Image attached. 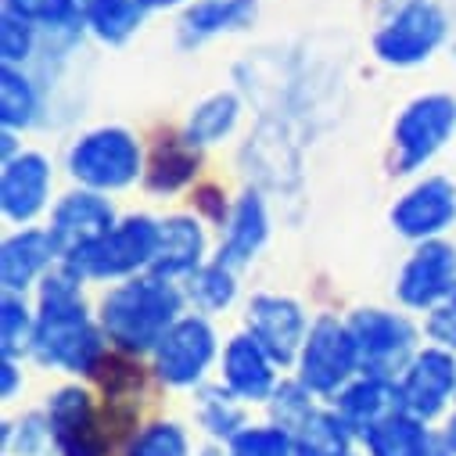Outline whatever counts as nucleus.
<instances>
[{
	"mask_svg": "<svg viewBox=\"0 0 456 456\" xmlns=\"http://www.w3.org/2000/svg\"><path fill=\"white\" fill-rule=\"evenodd\" d=\"M51 162L40 151H19L15 159L4 162V173H0V208H4V219L26 226L33 223L51 198Z\"/></svg>",
	"mask_w": 456,
	"mask_h": 456,
	"instance_id": "obj_17",
	"label": "nucleus"
},
{
	"mask_svg": "<svg viewBox=\"0 0 456 456\" xmlns=\"http://www.w3.org/2000/svg\"><path fill=\"white\" fill-rule=\"evenodd\" d=\"M449 33V22L431 0H406V4L374 33V54L385 65L413 69L428 61Z\"/></svg>",
	"mask_w": 456,
	"mask_h": 456,
	"instance_id": "obj_10",
	"label": "nucleus"
},
{
	"mask_svg": "<svg viewBox=\"0 0 456 456\" xmlns=\"http://www.w3.org/2000/svg\"><path fill=\"white\" fill-rule=\"evenodd\" d=\"M316 403H320V399H316L309 388H302L295 378H284V381L277 385L273 399L266 403V410H270V420H273V424H281V428L295 431V428L302 424V417H305Z\"/></svg>",
	"mask_w": 456,
	"mask_h": 456,
	"instance_id": "obj_36",
	"label": "nucleus"
},
{
	"mask_svg": "<svg viewBox=\"0 0 456 456\" xmlns=\"http://www.w3.org/2000/svg\"><path fill=\"white\" fill-rule=\"evenodd\" d=\"M452 410H456V406H452Z\"/></svg>",
	"mask_w": 456,
	"mask_h": 456,
	"instance_id": "obj_43",
	"label": "nucleus"
},
{
	"mask_svg": "<svg viewBox=\"0 0 456 456\" xmlns=\"http://www.w3.org/2000/svg\"><path fill=\"white\" fill-rule=\"evenodd\" d=\"M148 8L144 0H83V19L86 29L101 40V44H126L141 22H144Z\"/></svg>",
	"mask_w": 456,
	"mask_h": 456,
	"instance_id": "obj_27",
	"label": "nucleus"
},
{
	"mask_svg": "<svg viewBox=\"0 0 456 456\" xmlns=\"http://www.w3.org/2000/svg\"><path fill=\"white\" fill-rule=\"evenodd\" d=\"M219 374H223L219 385L226 392H234L245 406H266L273 399L277 385L284 381L277 360L259 346L248 330H241V334H234L231 341H226Z\"/></svg>",
	"mask_w": 456,
	"mask_h": 456,
	"instance_id": "obj_15",
	"label": "nucleus"
},
{
	"mask_svg": "<svg viewBox=\"0 0 456 456\" xmlns=\"http://www.w3.org/2000/svg\"><path fill=\"white\" fill-rule=\"evenodd\" d=\"M144 169V148L123 126H97L69 148V176L97 194L137 183Z\"/></svg>",
	"mask_w": 456,
	"mask_h": 456,
	"instance_id": "obj_5",
	"label": "nucleus"
},
{
	"mask_svg": "<svg viewBox=\"0 0 456 456\" xmlns=\"http://www.w3.org/2000/svg\"><path fill=\"white\" fill-rule=\"evenodd\" d=\"M44 413L51 420L58 456H111L116 435H111L97 395L86 385H61L47 395Z\"/></svg>",
	"mask_w": 456,
	"mask_h": 456,
	"instance_id": "obj_8",
	"label": "nucleus"
},
{
	"mask_svg": "<svg viewBox=\"0 0 456 456\" xmlns=\"http://www.w3.org/2000/svg\"><path fill=\"white\" fill-rule=\"evenodd\" d=\"M33 334H37V313L26 305L22 295L4 291V302H0V356L8 360L29 356Z\"/></svg>",
	"mask_w": 456,
	"mask_h": 456,
	"instance_id": "obj_33",
	"label": "nucleus"
},
{
	"mask_svg": "<svg viewBox=\"0 0 456 456\" xmlns=\"http://www.w3.org/2000/svg\"><path fill=\"white\" fill-rule=\"evenodd\" d=\"M183 295L194 302V309L201 316L205 313H219V309H226L238 298V270L223 266V263H205L201 270H194L187 277Z\"/></svg>",
	"mask_w": 456,
	"mask_h": 456,
	"instance_id": "obj_32",
	"label": "nucleus"
},
{
	"mask_svg": "<svg viewBox=\"0 0 456 456\" xmlns=\"http://www.w3.org/2000/svg\"><path fill=\"white\" fill-rule=\"evenodd\" d=\"M58 263H61V256H58L51 234L22 226V231L12 234L4 241V248H0V284H4V291L22 295L37 281H44Z\"/></svg>",
	"mask_w": 456,
	"mask_h": 456,
	"instance_id": "obj_20",
	"label": "nucleus"
},
{
	"mask_svg": "<svg viewBox=\"0 0 456 456\" xmlns=\"http://www.w3.org/2000/svg\"><path fill=\"white\" fill-rule=\"evenodd\" d=\"M438 442H442V435L428 420H420L406 410L392 413L388 420H381L378 428H370L360 438L363 456H431L438 449Z\"/></svg>",
	"mask_w": 456,
	"mask_h": 456,
	"instance_id": "obj_23",
	"label": "nucleus"
},
{
	"mask_svg": "<svg viewBox=\"0 0 456 456\" xmlns=\"http://www.w3.org/2000/svg\"><path fill=\"white\" fill-rule=\"evenodd\" d=\"M159 223L151 216H126L104 238L61 259L79 281H130L148 273L159 252Z\"/></svg>",
	"mask_w": 456,
	"mask_h": 456,
	"instance_id": "obj_3",
	"label": "nucleus"
},
{
	"mask_svg": "<svg viewBox=\"0 0 456 456\" xmlns=\"http://www.w3.org/2000/svg\"><path fill=\"white\" fill-rule=\"evenodd\" d=\"M238 119H241V97H238L234 90L208 94L205 101H198V104L191 108L183 141H191L194 148L219 144L223 137H231V134H234Z\"/></svg>",
	"mask_w": 456,
	"mask_h": 456,
	"instance_id": "obj_26",
	"label": "nucleus"
},
{
	"mask_svg": "<svg viewBox=\"0 0 456 456\" xmlns=\"http://www.w3.org/2000/svg\"><path fill=\"white\" fill-rule=\"evenodd\" d=\"M216 356H219V338H216V327L208 323V316L183 313L155 346L151 374L159 385H166L173 392H191V388L205 385Z\"/></svg>",
	"mask_w": 456,
	"mask_h": 456,
	"instance_id": "obj_6",
	"label": "nucleus"
},
{
	"mask_svg": "<svg viewBox=\"0 0 456 456\" xmlns=\"http://www.w3.org/2000/svg\"><path fill=\"white\" fill-rule=\"evenodd\" d=\"M40 367L69 378H97L108 363V338L83 302V281L58 263L40 281L33 353Z\"/></svg>",
	"mask_w": 456,
	"mask_h": 456,
	"instance_id": "obj_1",
	"label": "nucleus"
},
{
	"mask_svg": "<svg viewBox=\"0 0 456 456\" xmlns=\"http://www.w3.org/2000/svg\"><path fill=\"white\" fill-rule=\"evenodd\" d=\"M438 435H442V442H445V449L456 456V410L442 420V428H438Z\"/></svg>",
	"mask_w": 456,
	"mask_h": 456,
	"instance_id": "obj_40",
	"label": "nucleus"
},
{
	"mask_svg": "<svg viewBox=\"0 0 456 456\" xmlns=\"http://www.w3.org/2000/svg\"><path fill=\"white\" fill-rule=\"evenodd\" d=\"M259 19V0H194L180 19L183 47L205 44L223 33H241Z\"/></svg>",
	"mask_w": 456,
	"mask_h": 456,
	"instance_id": "obj_22",
	"label": "nucleus"
},
{
	"mask_svg": "<svg viewBox=\"0 0 456 456\" xmlns=\"http://www.w3.org/2000/svg\"><path fill=\"white\" fill-rule=\"evenodd\" d=\"M40 111V94L33 86V79L19 69V65H4L0 72V123L8 134L29 130L37 123Z\"/></svg>",
	"mask_w": 456,
	"mask_h": 456,
	"instance_id": "obj_30",
	"label": "nucleus"
},
{
	"mask_svg": "<svg viewBox=\"0 0 456 456\" xmlns=\"http://www.w3.org/2000/svg\"><path fill=\"white\" fill-rule=\"evenodd\" d=\"M123 456H194V442L180 420H148L123 442Z\"/></svg>",
	"mask_w": 456,
	"mask_h": 456,
	"instance_id": "obj_31",
	"label": "nucleus"
},
{
	"mask_svg": "<svg viewBox=\"0 0 456 456\" xmlns=\"http://www.w3.org/2000/svg\"><path fill=\"white\" fill-rule=\"evenodd\" d=\"M456 134V97L424 94L413 97L392 126V173L410 176L428 166Z\"/></svg>",
	"mask_w": 456,
	"mask_h": 456,
	"instance_id": "obj_7",
	"label": "nucleus"
},
{
	"mask_svg": "<svg viewBox=\"0 0 456 456\" xmlns=\"http://www.w3.org/2000/svg\"><path fill=\"white\" fill-rule=\"evenodd\" d=\"M330 406L341 417V424H346L356 438H363L370 428H378L381 420H388L392 413L403 410L399 381L378 378V374H360L353 385H346L330 399Z\"/></svg>",
	"mask_w": 456,
	"mask_h": 456,
	"instance_id": "obj_18",
	"label": "nucleus"
},
{
	"mask_svg": "<svg viewBox=\"0 0 456 456\" xmlns=\"http://www.w3.org/2000/svg\"><path fill=\"white\" fill-rule=\"evenodd\" d=\"M223 449L226 456H295V435L273 420H263L245 424Z\"/></svg>",
	"mask_w": 456,
	"mask_h": 456,
	"instance_id": "obj_35",
	"label": "nucleus"
},
{
	"mask_svg": "<svg viewBox=\"0 0 456 456\" xmlns=\"http://www.w3.org/2000/svg\"><path fill=\"white\" fill-rule=\"evenodd\" d=\"M452 288H456V245L435 238V241H420L403 263L395 281V298L406 309L431 313L442 302H449Z\"/></svg>",
	"mask_w": 456,
	"mask_h": 456,
	"instance_id": "obj_12",
	"label": "nucleus"
},
{
	"mask_svg": "<svg viewBox=\"0 0 456 456\" xmlns=\"http://www.w3.org/2000/svg\"><path fill=\"white\" fill-rule=\"evenodd\" d=\"M291 435H295V456H363L360 438L341 424L330 403H316Z\"/></svg>",
	"mask_w": 456,
	"mask_h": 456,
	"instance_id": "obj_24",
	"label": "nucleus"
},
{
	"mask_svg": "<svg viewBox=\"0 0 456 456\" xmlns=\"http://www.w3.org/2000/svg\"><path fill=\"white\" fill-rule=\"evenodd\" d=\"M37 40H40V29L12 12H4L0 19V58L4 65H26L37 51Z\"/></svg>",
	"mask_w": 456,
	"mask_h": 456,
	"instance_id": "obj_37",
	"label": "nucleus"
},
{
	"mask_svg": "<svg viewBox=\"0 0 456 456\" xmlns=\"http://www.w3.org/2000/svg\"><path fill=\"white\" fill-rule=\"evenodd\" d=\"M198 176V148L191 141H162L144 169V183L155 194H173Z\"/></svg>",
	"mask_w": 456,
	"mask_h": 456,
	"instance_id": "obj_28",
	"label": "nucleus"
},
{
	"mask_svg": "<svg viewBox=\"0 0 456 456\" xmlns=\"http://www.w3.org/2000/svg\"><path fill=\"white\" fill-rule=\"evenodd\" d=\"M183 298L187 295L169 277L148 270L104 291L97 305V323L119 356H151L166 330L183 316Z\"/></svg>",
	"mask_w": 456,
	"mask_h": 456,
	"instance_id": "obj_2",
	"label": "nucleus"
},
{
	"mask_svg": "<svg viewBox=\"0 0 456 456\" xmlns=\"http://www.w3.org/2000/svg\"><path fill=\"white\" fill-rule=\"evenodd\" d=\"M456 223V183L445 176H428L413 183L392 205V226L406 241H435Z\"/></svg>",
	"mask_w": 456,
	"mask_h": 456,
	"instance_id": "obj_14",
	"label": "nucleus"
},
{
	"mask_svg": "<svg viewBox=\"0 0 456 456\" xmlns=\"http://www.w3.org/2000/svg\"><path fill=\"white\" fill-rule=\"evenodd\" d=\"M116 223H119V219H116V208H111V201H108L104 194L79 187V191L65 194V198L51 208L47 234H51L58 256L69 259V256H76L79 248H86V245H94L97 238H104Z\"/></svg>",
	"mask_w": 456,
	"mask_h": 456,
	"instance_id": "obj_16",
	"label": "nucleus"
},
{
	"mask_svg": "<svg viewBox=\"0 0 456 456\" xmlns=\"http://www.w3.org/2000/svg\"><path fill=\"white\" fill-rule=\"evenodd\" d=\"M22 392V363L19 360H0V395L4 399H15Z\"/></svg>",
	"mask_w": 456,
	"mask_h": 456,
	"instance_id": "obj_39",
	"label": "nucleus"
},
{
	"mask_svg": "<svg viewBox=\"0 0 456 456\" xmlns=\"http://www.w3.org/2000/svg\"><path fill=\"white\" fill-rule=\"evenodd\" d=\"M449 302H452V305H456V288H452V295H449Z\"/></svg>",
	"mask_w": 456,
	"mask_h": 456,
	"instance_id": "obj_42",
	"label": "nucleus"
},
{
	"mask_svg": "<svg viewBox=\"0 0 456 456\" xmlns=\"http://www.w3.org/2000/svg\"><path fill=\"white\" fill-rule=\"evenodd\" d=\"M245 330L284 370V367H295V360H298V353L305 346L309 316L288 295H256L248 302V313H245Z\"/></svg>",
	"mask_w": 456,
	"mask_h": 456,
	"instance_id": "obj_13",
	"label": "nucleus"
},
{
	"mask_svg": "<svg viewBox=\"0 0 456 456\" xmlns=\"http://www.w3.org/2000/svg\"><path fill=\"white\" fill-rule=\"evenodd\" d=\"M270 238V212H266V201L259 191H245L231 212L223 219V238H219V252H216V263L231 266V270H241L248 266L259 248L266 245Z\"/></svg>",
	"mask_w": 456,
	"mask_h": 456,
	"instance_id": "obj_19",
	"label": "nucleus"
},
{
	"mask_svg": "<svg viewBox=\"0 0 456 456\" xmlns=\"http://www.w3.org/2000/svg\"><path fill=\"white\" fill-rule=\"evenodd\" d=\"M395 381H399L403 410L435 424L449 417L456 406V353L424 346L417 349V356L406 363V370Z\"/></svg>",
	"mask_w": 456,
	"mask_h": 456,
	"instance_id": "obj_11",
	"label": "nucleus"
},
{
	"mask_svg": "<svg viewBox=\"0 0 456 456\" xmlns=\"http://www.w3.org/2000/svg\"><path fill=\"white\" fill-rule=\"evenodd\" d=\"M4 12L33 22L44 33L76 40L86 29L83 19V0H4Z\"/></svg>",
	"mask_w": 456,
	"mask_h": 456,
	"instance_id": "obj_29",
	"label": "nucleus"
},
{
	"mask_svg": "<svg viewBox=\"0 0 456 456\" xmlns=\"http://www.w3.org/2000/svg\"><path fill=\"white\" fill-rule=\"evenodd\" d=\"M424 334L431 338V346L456 353V305L452 302H442L438 309H431L428 313V323H424Z\"/></svg>",
	"mask_w": 456,
	"mask_h": 456,
	"instance_id": "obj_38",
	"label": "nucleus"
},
{
	"mask_svg": "<svg viewBox=\"0 0 456 456\" xmlns=\"http://www.w3.org/2000/svg\"><path fill=\"white\" fill-rule=\"evenodd\" d=\"M4 452L8 456H58L44 406L26 410L15 420H4Z\"/></svg>",
	"mask_w": 456,
	"mask_h": 456,
	"instance_id": "obj_34",
	"label": "nucleus"
},
{
	"mask_svg": "<svg viewBox=\"0 0 456 456\" xmlns=\"http://www.w3.org/2000/svg\"><path fill=\"white\" fill-rule=\"evenodd\" d=\"M194 424L208 442L226 445L248 424V413H245V403L223 385H201L194 388Z\"/></svg>",
	"mask_w": 456,
	"mask_h": 456,
	"instance_id": "obj_25",
	"label": "nucleus"
},
{
	"mask_svg": "<svg viewBox=\"0 0 456 456\" xmlns=\"http://www.w3.org/2000/svg\"><path fill=\"white\" fill-rule=\"evenodd\" d=\"M349 330L360 349V367L363 374L378 378H399L406 363L417 356V327L403 313L388 309H356L349 316Z\"/></svg>",
	"mask_w": 456,
	"mask_h": 456,
	"instance_id": "obj_9",
	"label": "nucleus"
},
{
	"mask_svg": "<svg viewBox=\"0 0 456 456\" xmlns=\"http://www.w3.org/2000/svg\"><path fill=\"white\" fill-rule=\"evenodd\" d=\"M183 0H144V8L148 12H166V8H180Z\"/></svg>",
	"mask_w": 456,
	"mask_h": 456,
	"instance_id": "obj_41",
	"label": "nucleus"
},
{
	"mask_svg": "<svg viewBox=\"0 0 456 456\" xmlns=\"http://www.w3.org/2000/svg\"><path fill=\"white\" fill-rule=\"evenodd\" d=\"M205 266V226L194 216H169L159 223V252L151 273L159 277H191Z\"/></svg>",
	"mask_w": 456,
	"mask_h": 456,
	"instance_id": "obj_21",
	"label": "nucleus"
},
{
	"mask_svg": "<svg viewBox=\"0 0 456 456\" xmlns=\"http://www.w3.org/2000/svg\"><path fill=\"white\" fill-rule=\"evenodd\" d=\"M360 374H363V367H360V349L349 330V320H338L330 313L316 316L309 323L305 346L295 360V381L302 388H309L320 403H330Z\"/></svg>",
	"mask_w": 456,
	"mask_h": 456,
	"instance_id": "obj_4",
	"label": "nucleus"
}]
</instances>
